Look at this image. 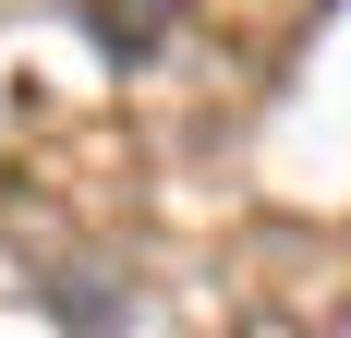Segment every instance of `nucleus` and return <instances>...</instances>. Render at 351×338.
Listing matches in <instances>:
<instances>
[{
	"mask_svg": "<svg viewBox=\"0 0 351 338\" xmlns=\"http://www.w3.org/2000/svg\"><path fill=\"white\" fill-rule=\"evenodd\" d=\"M158 25H170V0H109V12H97L109 61H145V49H158Z\"/></svg>",
	"mask_w": 351,
	"mask_h": 338,
	"instance_id": "1",
	"label": "nucleus"
}]
</instances>
